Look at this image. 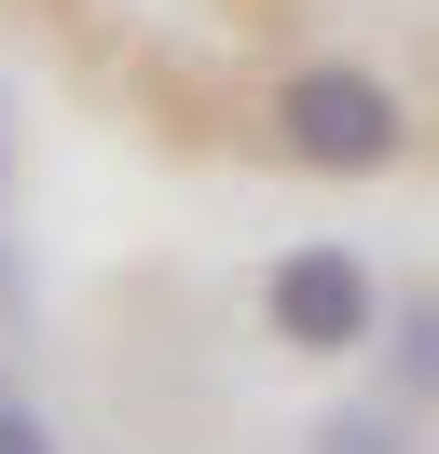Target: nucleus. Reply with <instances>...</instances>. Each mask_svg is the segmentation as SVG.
<instances>
[{
  "label": "nucleus",
  "mask_w": 439,
  "mask_h": 454,
  "mask_svg": "<svg viewBox=\"0 0 439 454\" xmlns=\"http://www.w3.org/2000/svg\"><path fill=\"white\" fill-rule=\"evenodd\" d=\"M384 399L439 413V289H412V303H398V331H384Z\"/></svg>",
  "instance_id": "nucleus-3"
},
{
  "label": "nucleus",
  "mask_w": 439,
  "mask_h": 454,
  "mask_svg": "<svg viewBox=\"0 0 439 454\" xmlns=\"http://www.w3.org/2000/svg\"><path fill=\"white\" fill-rule=\"evenodd\" d=\"M302 454H412V399H343L302 427Z\"/></svg>",
  "instance_id": "nucleus-4"
},
{
  "label": "nucleus",
  "mask_w": 439,
  "mask_h": 454,
  "mask_svg": "<svg viewBox=\"0 0 439 454\" xmlns=\"http://www.w3.org/2000/svg\"><path fill=\"white\" fill-rule=\"evenodd\" d=\"M0 207H14V138H0Z\"/></svg>",
  "instance_id": "nucleus-6"
},
{
  "label": "nucleus",
  "mask_w": 439,
  "mask_h": 454,
  "mask_svg": "<svg viewBox=\"0 0 439 454\" xmlns=\"http://www.w3.org/2000/svg\"><path fill=\"white\" fill-rule=\"evenodd\" d=\"M0 454H55V427H42V413H27V399H14V386H0Z\"/></svg>",
  "instance_id": "nucleus-5"
},
{
  "label": "nucleus",
  "mask_w": 439,
  "mask_h": 454,
  "mask_svg": "<svg viewBox=\"0 0 439 454\" xmlns=\"http://www.w3.org/2000/svg\"><path fill=\"white\" fill-rule=\"evenodd\" d=\"M274 152H289V166H316V179H384V166L412 152V111H398V83H384V69L302 56L289 83H274Z\"/></svg>",
  "instance_id": "nucleus-1"
},
{
  "label": "nucleus",
  "mask_w": 439,
  "mask_h": 454,
  "mask_svg": "<svg viewBox=\"0 0 439 454\" xmlns=\"http://www.w3.org/2000/svg\"><path fill=\"white\" fill-rule=\"evenodd\" d=\"M261 331L302 344V358H357V344L384 331V289H371L357 248H289V262L261 276Z\"/></svg>",
  "instance_id": "nucleus-2"
}]
</instances>
